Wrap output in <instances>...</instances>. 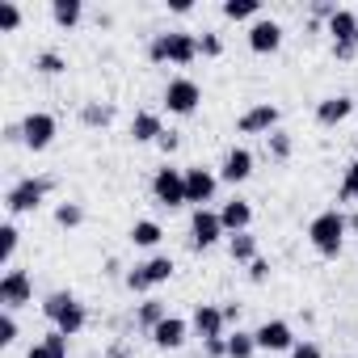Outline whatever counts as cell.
Returning a JSON list of instances; mask_svg holds the SVG:
<instances>
[{"mask_svg":"<svg viewBox=\"0 0 358 358\" xmlns=\"http://www.w3.org/2000/svg\"><path fill=\"white\" fill-rule=\"evenodd\" d=\"M253 337H257V350H262V354H291L295 341H299L295 329H291L287 320H278V316H274V320H262V324L253 329Z\"/></svg>","mask_w":358,"mask_h":358,"instance_id":"obj_11","label":"cell"},{"mask_svg":"<svg viewBox=\"0 0 358 358\" xmlns=\"http://www.w3.org/2000/svg\"><path fill=\"white\" fill-rule=\"evenodd\" d=\"M55 224L68 228V232L80 228V224H85V207H80V203H55Z\"/></svg>","mask_w":358,"mask_h":358,"instance_id":"obj_34","label":"cell"},{"mask_svg":"<svg viewBox=\"0 0 358 358\" xmlns=\"http://www.w3.org/2000/svg\"><path fill=\"white\" fill-rule=\"evenodd\" d=\"M199 106H203V85L199 80H190V76H169V85H164V110L169 114L190 118V114H199Z\"/></svg>","mask_w":358,"mask_h":358,"instance_id":"obj_6","label":"cell"},{"mask_svg":"<svg viewBox=\"0 0 358 358\" xmlns=\"http://www.w3.org/2000/svg\"><path fill=\"white\" fill-rule=\"evenodd\" d=\"M220 220H224V232H228V236L249 232V228H253V203L241 199V194H232V199L220 207Z\"/></svg>","mask_w":358,"mask_h":358,"instance_id":"obj_18","label":"cell"},{"mask_svg":"<svg viewBox=\"0 0 358 358\" xmlns=\"http://www.w3.org/2000/svg\"><path fill=\"white\" fill-rule=\"evenodd\" d=\"M220 169H207V164H190L186 169V207H207V203H215V194H220Z\"/></svg>","mask_w":358,"mask_h":358,"instance_id":"obj_8","label":"cell"},{"mask_svg":"<svg viewBox=\"0 0 358 358\" xmlns=\"http://www.w3.org/2000/svg\"><path fill=\"white\" fill-rule=\"evenodd\" d=\"M278 118H282V110L274 106V101H253L241 118H236V131L241 135H270V131H278Z\"/></svg>","mask_w":358,"mask_h":358,"instance_id":"obj_12","label":"cell"},{"mask_svg":"<svg viewBox=\"0 0 358 358\" xmlns=\"http://www.w3.org/2000/svg\"><path fill=\"white\" fill-rule=\"evenodd\" d=\"M190 329H194V337H228V320H224V308L220 303H199L194 308V316H190Z\"/></svg>","mask_w":358,"mask_h":358,"instance_id":"obj_16","label":"cell"},{"mask_svg":"<svg viewBox=\"0 0 358 358\" xmlns=\"http://www.w3.org/2000/svg\"><path fill=\"white\" fill-rule=\"evenodd\" d=\"M5 143H22V122H9L5 127Z\"/></svg>","mask_w":358,"mask_h":358,"instance_id":"obj_45","label":"cell"},{"mask_svg":"<svg viewBox=\"0 0 358 358\" xmlns=\"http://www.w3.org/2000/svg\"><path fill=\"white\" fill-rule=\"evenodd\" d=\"M122 282H127V291H131V295H148V291H152V282H148V274H143L139 266H131V270L122 274Z\"/></svg>","mask_w":358,"mask_h":358,"instance_id":"obj_38","label":"cell"},{"mask_svg":"<svg viewBox=\"0 0 358 358\" xmlns=\"http://www.w3.org/2000/svg\"><path fill=\"white\" fill-rule=\"evenodd\" d=\"M199 55H203V59H220V55H224V38H220L215 30H203V34H199Z\"/></svg>","mask_w":358,"mask_h":358,"instance_id":"obj_36","label":"cell"},{"mask_svg":"<svg viewBox=\"0 0 358 358\" xmlns=\"http://www.w3.org/2000/svg\"><path fill=\"white\" fill-rule=\"evenodd\" d=\"M190 333H194V329H190V320H182V316H164L148 337H152V345H156L160 354H177V350L190 341Z\"/></svg>","mask_w":358,"mask_h":358,"instance_id":"obj_14","label":"cell"},{"mask_svg":"<svg viewBox=\"0 0 358 358\" xmlns=\"http://www.w3.org/2000/svg\"><path fill=\"white\" fill-rule=\"evenodd\" d=\"M51 22L59 30H76L85 22V0H51Z\"/></svg>","mask_w":358,"mask_h":358,"instance_id":"obj_21","label":"cell"},{"mask_svg":"<svg viewBox=\"0 0 358 358\" xmlns=\"http://www.w3.org/2000/svg\"><path fill=\"white\" fill-rule=\"evenodd\" d=\"M337 199L341 203H358V156L345 164V173H341V190H337Z\"/></svg>","mask_w":358,"mask_h":358,"instance_id":"obj_35","label":"cell"},{"mask_svg":"<svg viewBox=\"0 0 358 358\" xmlns=\"http://www.w3.org/2000/svg\"><path fill=\"white\" fill-rule=\"evenodd\" d=\"M220 241H228L220 211H211V207L190 211V249H194V253H207V249H215Z\"/></svg>","mask_w":358,"mask_h":358,"instance_id":"obj_7","label":"cell"},{"mask_svg":"<svg viewBox=\"0 0 358 358\" xmlns=\"http://www.w3.org/2000/svg\"><path fill=\"white\" fill-rule=\"evenodd\" d=\"M148 59L152 64H169V68H190L199 59V34H190V30H160L148 43Z\"/></svg>","mask_w":358,"mask_h":358,"instance_id":"obj_1","label":"cell"},{"mask_svg":"<svg viewBox=\"0 0 358 358\" xmlns=\"http://www.w3.org/2000/svg\"><path fill=\"white\" fill-rule=\"evenodd\" d=\"M164 316H169V303H160V299H143V303L135 308V324H139L143 333H152Z\"/></svg>","mask_w":358,"mask_h":358,"instance_id":"obj_28","label":"cell"},{"mask_svg":"<svg viewBox=\"0 0 358 358\" xmlns=\"http://www.w3.org/2000/svg\"><path fill=\"white\" fill-rule=\"evenodd\" d=\"M51 190H55V177H17V182L9 186V194H5V207H9L13 220L17 215H34L51 199Z\"/></svg>","mask_w":358,"mask_h":358,"instance_id":"obj_4","label":"cell"},{"mask_svg":"<svg viewBox=\"0 0 358 358\" xmlns=\"http://www.w3.org/2000/svg\"><path fill=\"white\" fill-rule=\"evenodd\" d=\"M291 358H324V350H320L316 341H308V337H303V341H295V350H291Z\"/></svg>","mask_w":358,"mask_h":358,"instance_id":"obj_41","label":"cell"},{"mask_svg":"<svg viewBox=\"0 0 358 358\" xmlns=\"http://www.w3.org/2000/svg\"><path fill=\"white\" fill-rule=\"evenodd\" d=\"M203 358H228V337H207L203 341Z\"/></svg>","mask_w":358,"mask_h":358,"instance_id":"obj_40","label":"cell"},{"mask_svg":"<svg viewBox=\"0 0 358 358\" xmlns=\"http://www.w3.org/2000/svg\"><path fill=\"white\" fill-rule=\"evenodd\" d=\"M333 55H337V59H354V55H358V47H354V43H337V47H333Z\"/></svg>","mask_w":358,"mask_h":358,"instance_id":"obj_44","label":"cell"},{"mask_svg":"<svg viewBox=\"0 0 358 358\" xmlns=\"http://www.w3.org/2000/svg\"><path fill=\"white\" fill-rule=\"evenodd\" d=\"M131 139L135 143H156L160 135H164V122H160V114L156 110H135V118H131Z\"/></svg>","mask_w":358,"mask_h":358,"instance_id":"obj_20","label":"cell"},{"mask_svg":"<svg viewBox=\"0 0 358 358\" xmlns=\"http://www.w3.org/2000/svg\"><path fill=\"white\" fill-rule=\"evenodd\" d=\"M253 354H262V350H257V337L249 329L228 333V358H253Z\"/></svg>","mask_w":358,"mask_h":358,"instance_id":"obj_29","label":"cell"},{"mask_svg":"<svg viewBox=\"0 0 358 358\" xmlns=\"http://www.w3.org/2000/svg\"><path fill=\"white\" fill-rule=\"evenodd\" d=\"M345 224H350V232L358 236V211H354V215H345Z\"/></svg>","mask_w":358,"mask_h":358,"instance_id":"obj_47","label":"cell"},{"mask_svg":"<svg viewBox=\"0 0 358 358\" xmlns=\"http://www.w3.org/2000/svg\"><path fill=\"white\" fill-rule=\"evenodd\" d=\"M350 114H354V97L350 93H329V97L316 101V122L320 127H341Z\"/></svg>","mask_w":358,"mask_h":358,"instance_id":"obj_17","label":"cell"},{"mask_svg":"<svg viewBox=\"0 0 358 358\" xmlns=\"http://www.w3.org/2000/svg\"><path fill=\"white\" fill-rule=\"evenodd\" d=\"M22 30V5L17 0H0V34H17Z\"/></svg>","mask_w":358,"mask_h":358,"instance_id":"obj_33","label":"cell"},{"mask_svg":"<svg viewBox=\"0 0 358 358\" xmlns=\"http://www.w3.org/2000/svg\"><path fill=\"white\" fill-rule=\"evenodd\" d=\"M110 358H127V350H122V345H114V350H110Z\"/></svg>","mask_w":358,"mask_h":358,"instance_id":"obj_48","label":"cell"},{"mask_svg":"<svg viewBox=\"0 0 358 358\" xmlns=\"http://www.w3.org/2000/svg\"><path fill=\"white\" fill-rule=\"evenodd\" d=\"M220 13L228 17V22H257L262 17V0H224V5H220Z\"/></svg>","mask_w":358,"mask_h":358,"instance_id":"obj_26","label":"cell"},{"mask_svg":"<svg viewBox=\"0 0 358 358\" xmlns=\"http://www.w3.org/2000/svg\"><path fill=\"white\" fill-rule=\"evenodd\" d=\"M17 245H22V228L13 220H5V224H0V266H5V270H13Z\"/></svg>","mask_w":358,"mask_h":358,"instance_id":"obj_25","label":"cell"},{"mask_svg":"<svg viewBox=\"0 0 358 358\" xmlns=\"http://www.w3.org/2000/svg\"><path fill=\"white\" fill-rule=\"evenodd\" d=\"M26 358H68V337H64L59 329H51L43 341H34V345L26 350Z\"/></svg>","mask_w":358,"mask_h":358,"instance_id":"obj_24","label":"cell"},{"mask_svg":"<svg viewBox=\"0 0 358 358\" xmlns=\"http://www.w3.org/2000/svg\"><path fill=\"white\" fill-rule=\"evenodd\" d=\"M169 9H173L177 17H190V13H194V5H190V0H169Z\"/></svg>","mask_w":358,"mask_h":358,"instance_id":"obj_43","label":"cell"},{"mask_svg":"<svg viewBox=\"0 0 358 358\" xmlns=\"http://www.w3.org/2000/svg\"><path fill=\"white\" fill-rule=\"evenodd\" d=\"M270 274H274V266H270V257H253L249 262V282H270Z\"/></svg>","mask_w":358,"mask_h":358,"instance_id":"obj_39","label":"cell"},{"mask_svg":"<svg viewBox=\"0 0 358 358\" xmlns=\"http://www.w3.org/2000/svg\"><path fill=\"white\" fill-rule=\"evenodd\" d=\"M127 236H131V245H135V249H156V245L164 241V228H160L156 220H135Z\"/></svg>","mask_w":358,"mask_h":358,"instance_id":"obj_23","label":"cell"},{"mask_svg":"<svg viewBox=\"0 0 358 358\" xmlns=\"http://www.w3.org/2000/svg\"><path fill=\"white\" fill-rule=\"evenodd\" d=\"M152 199H156L164 211H182V207H186V169L160 164V169L152 173Z\"/></svg>","mask_w":358,"mask_h":358,"instance_id":"obj_5","label":"cell"},{"mask_svg":"<svg viewBox=\"0 0 358 358\" xmlns=\"http://www.w3.org/2000/svg\"><path fill=\"white\" fill-rule=\"evenodd\" d=\"M139 270L148 274V282H152V287H164V282L177 274V262H173L169 253H152L148 262H139Z\"/></svg>","mask_w":358,"mask_h":358,"instance_id":"obj_22","label":"cell"},{"mask_svg":"<svg viewBox=\"0 0 358 358\" xmlns=\"http://www.w3.org/2000/svg\"><path fill=\"white\" fill-rule=\"evenodd\" d=\"M249 51L253 55H274V51H282V38H287V30H282V22H274V17H257L253 26H249Z\"/></svg>","mask_w":358,"mask_h":358,"instance_id":"obj_13","label":"cell"},{"mask_svg":"<svg viewBox=\"0 0 358 358\" xmlns=\"http://www.w3.org/2000/svg\"><path fill=\"white\" fill-rule=\"evenodd\" d=\"M253 152L245 148V143H236V148H228L224 152V164H220V182L224 186H245L249 177H253Z\"/></svg>","mask_w":358,"mask_h":358,"instance_id":"obj_15","label":"cell"},{"mask_svg":"<svg viewBox=\"0 0 358 358\" xmlns=\"http://www.w3.org/2000/svg\"><path fill=\"white\" fill-rule=\"evenodd\" d=\"M324 34L333 38V47H337V43H354V47H358V13H354V9H337V13L324 22Z\"/></svg>","mask_w":358,"mask_h":358,"instance_id":"obj_19","label":"cell"},{"mask_svg":"<svg viewBox=\"0 0 358 358\" xmlns=\"http://www.w3.org/2000/svg\"><path fill=\"white\" fill-rule=\"evenodd\" d=\"M345 236H350V224H345V215H341L337 207L312 215V224H308V245H312L320 257H341Z\"/></svg>","mask_w":358,"mask_h":358,"instance_id":"obj_2","label":"cell"},{"mask_svg":"<svg viewBox=\"0 0 358 358\" xmlns=\"http://www.w3.org/2000/svg\"><path fill=\"white\" fill-rule=\"evenodd\" d=\"M266 152H270V160H291V152H295V139H291V131H270L266 135Z\"/></svg>","mask_w":358,"mask_h":358,"instance_id":"obj_31","label":"cell"},{"mask_svg":"<svg viewBox=\"0 0 358 358\" xmlns=\"http://www.w3.org/2000/svg\"><path fill=\"white\" fill-rule=\"evenodd\" d=\"M156 148H160V152H164V156H173V152H177V148H182V135H177V131H164V135H160V139H156Z\"/></svg>","mask_w":358,"mask_h":358,"instance_id":"obj_42","label":"cell"},{"mask_svg":"<svg viewBox=\"0 0 358 358\" xmlns=\"http://www.w3.org/2000/svg\"><path fill=\"white\" fill-rule=\"evenodd\" d=\"M17 333H22V324H17V312H0V345H13L17 341Z\"/></svg>","mask_w":358,"mask_h":358,"instance_id":"obj_37","label":"cell"},{"mask_svg":"<svg viewBox=\"0 0 358 358\" xmlns=\"http://www.w3.org/2000/svg\"><path fill=\"white\" fill-rule=\"evenodd\" d=\"M228 257L241 262V266H249L253 257H262V253H257V236H253V232H236V236H228Z\"/></svg>","mask_w":358,"mask_h":358,"instance_id":"obj_27","label":"cell"},{"mask_svg":"<svg viewBox=\"0 0 358 358\" xmlns=\"http://www.w3.org/2000/svg\"><path fill=\"white\" fill-rule=\"evenodd\" d=\"M34 72H38V76H64V72H68V59H64L59 51H38V55H34Z\"/></svg>","mask_w":358,"mask_h":358,"instance_id":"obj_32","label":"cell"},{"mask_svg":"<svg viewBox=\"0 0 358 358\" xmlns=\"http://www.w3.org/2000/svg\"><path fill=\"white\" fill-rule=\"evenodd\" d=\"M43 316L51 320V329H59L64 337H76L89 324V308L72 295V291H51L43 299Z\"/></svg>","mask_w":358,"mask_h":358,"instance_id":"obj_3","label":"cell"},{"mask_svg":"<svg viewBox=\"0 0 358 358\" xmlns=\"http://www.w3.org/2000/svg\"><path fill=\"white\" fill-rule=\"evenodd\" d=\"M26 303H34V278H30V270L13 266V270H5V278H0V308L17 312Z\"/></svg>","mask_w":358,"mask_h":358,"instance_id":"obj_9","label":"cell"},{"mask_svg":"<svg viewBox=\"0 0 358 358\" xmlns=\"http://www.w3.org/2000/svg\"><path fill=\"white\" fill-rule=\"evenodd\" d=\"M55 135H59L55 114L34 110V114H26V118H22V148H30V152H47V148L55 143Z\"/></svg>","mask_w":358,"mask_h":358,"instance_id":"obj_10","label":"cell"},{"mask_svg":"<svg viewBox=\"0 0 358 358\" xmlns=\"http://www.w3.org/2000/svg\"><path fill=\"white\" fill-rule=\"evenodd\" d=\"M80 122H85V127H110V122H114V106H106V101H85V106H80Z\"/></svg>","mask_w":358,"mask_h":358,"instance_id":"obj_30","label":"cell"},{"mask_svg":"<svg viewBox=\"0 0 358 358\" xmlns=\"http://www.w3.org/2000/svg\"><path fill=\"white\" fill-rule=\"evenodd\" d=\"M224 320L236 324V320H241V303H224Z\"/></svg>","mask_w":358,"mask_h":358,"instance_id":"obj_46","label":"cell"}]
</instances>
